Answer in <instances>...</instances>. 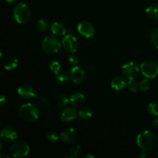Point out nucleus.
<instances>
[{
	"label": "nucleus",
	"mask_w": 158,
	"mask_h": 158,
	"mask_svg": "<svg viewBox=\"0 0 158 158\" xmlns=\"http://www.w3.org/2000/svg\"><path fill=\"white\" fill-rule=\"evenodd\" d=\"M69 101V100L66 97V96L61 95L60 97V99H59L58 106H60V107H64V106H66V105L68 104Z\"/></svg>",
	"instance_id": "c756f323"
},
{
	"label": "nucleus",
	"mask_w": 158,
	"mask_h": 158,
	"mask_svg": "<svg viewBox=\"0 0 158 158\" xmlns=\"http://www.w3.org/2000/svg\"><path fill=\"white\" fill-rule=\"evenodd\" d=\"M29 146L24 141H15L10 147V155L13 157H26L29 154Z\"/></svg>",
	"instance_id": "39448f33"
},
{
	"label": "nucleus",
	"mask_w": 158,
	"mask_h": 158,
	"mask_svg": "<svg viewBox=\"0 0 158 158\" xmlns=\"http://www.w3.org/2000/svg\"><path fill=\"white\" fill-rule=\"evenodd\" d=\"M56 80H58L60 83H64V82H67L68 80L70 78V76L68 75L66 72L64 71H60L59 73H57L56 75Z\"/></svg>",
	"instance_id": "a878e982"
},
{
	"label": "nucleus",
	"mask_w": 158,
	"mask_h": 158,
	"mask_svg": "<svg viewBox=\"0 0 158 158\" xmlns=\"http://www.w3.org/2000/svg\"><path fill=\"white\" fill-rule=\"evenodd\" d=\"M152 126L154 128H158V119H154L152 122Z\"/></svg>",
	"instance_id": "473e14b6"
},
{
	"label": "nucleus",
	"mask_w": 158,
	"mask_h": 158,
	"mask_svg": "<svg viewBox=\"0 0 158 158\" xmlns=\"http://www.w3.org/2000/svg\"><path fill=\"white\" fill-rule=\"evenodd\" d=\"M85 100H86V98H85V96L83 94H81V93H75L69 98V103H71L72 106L78 107V106H82L84 103Z\"/></svg>",
	"instance_id": "f3484780"
},
{
	"label": "nucleus",
	"mask_w": 158,
	"mask_h": 158,
	"mask_svg": "<svg viewBox=\"0 0 158 158\" xmlns=\"http://www.w3.org/2000/svg\"><path fill=\"white\" fill-rule=\"evenodd\" d=\"M147 155H148V154H147V151H143V150H142V151H141V152H140V155H139V157H142V158H144V157H147Z\"/></svg>",
	"instance_id": "72a5a7b5"
},
{
	"label": "nucleus",
	"mask_w": 158,
	"mask_h": 158,
	"mask_svg": "<svg viewBox=\"0 0 158 158\" xmlns=\"http://www.w3.org/2000/svg\"><path fill=\"white\" fill-rule=\"evenodd\" d=\"M137 143L140 149L149 151L156 148L157 144V138L151 131H144L138 134Z\"/></svg>",
	"instance_id": "f03ea898"
},
{
	"label": "nucleus",
	"mask_w": 158,
	"mask_h": 158,
	"mask_svg": "<svg viewBox=\"0 0 158 158\" xmlns=\"http://www.w3.org/2000/svg\"><path fill=\"white\" fill-rule=\"evenodd\" d=\"M84 157H92V158H94V155H89V154H88V155H86Z\"/></svg>",
	"instance_id": "e433bc0d"
},
{
	"label": "nucleus",
	"mask_w": 158,
	"mask_h": 158,
	"mask_svg": "<svg viewBox=\"0 0 158 158\" xmlns=\"http://www.w3.org/2000/svg\"><path fill=\"white\" fill-rule=\"evenodd\" d=\"M151 40L153 45L158 49V27L156 28L151 33Z\"/></svg>",
	"instance_id": "cd10ccee"
},
{
	"label": "nucleus",
	"mask_w": 158,
	"mask_h": 158,
	"mask_svg": "<svg viewBox=\"0 0 158 158\" xmlns=\"http://www.w3.org/2000/svg\"><path fill=\"white\" fill-rule=\"evenodd\" d=\"M93 110L89 106H85L80 109L78 112V116L83 120H88L93 117Z\"/></svg>",
	"instance_id": "6ab92c4d"
},
{
	"label": "nucleus",
	"mask_w": 158,
	"mask_h": 158,
	"mask_svg": "<svg viewBox=\"0 0 158 158\" xmlns=\"http://www.w3.org/2000/svg\"><path fill=\"white\" fill-rule=\"evenodd\" d=\"M140 71L145 77L154 79L158 76V64L154 60H146L140 66Z\"/></svg>",
	"instance_id": "423d86ee"
},
{
	"label": "nucleus",
	"mask_w": 158,
	"mask_h": 158,
	"mask_svg": "<svg viewBox=\"0 0 158 158\" xmlns=\"http://www.w3.org/2000/svg\"><path fill=\"white\" fill-rule=\"evenodd\" d=\"M19 116L20 118L27 123H33L40 118V111L36 105L31 103L22 105L19 109Z\"/></svg>",
	"instance_id": "f257e3e1"
},
{
	"label": "nucleus",
	"mask_w": 158,
	"mask_h": 158,
	"mask_svg": "<svg viewBox=\"0 0 158 158\" xmlns=\"http://www.w3.org/2000/svg\"><path fill=\"white\" fill-rule=\"evenodd\" d=\"M49 69H50L52 73L56 75L57 73H59L61 71V65L59 62L52 61L49 64Z\"/></svg>",
	"instance_id": "b1692460"
},
{
	"label": "nucleus",
	"mask_w": 158,
	"mask_h": 158,
	"mask_svg": "<svg viewBox=\"0 0 158 158\" xmlns=\"http://www.w3.org/2000/svg\"><path fill=\"white\" fill-rule=\"evenodd\" d=\"M62 47V43L56 35H48L45 37L42 43V49L46 54L52 55L57 53Z\"/></svg>",
	"instance_id": "7ed1b4c3"
},
{
	"label": "nucleus",
	"mask_w": 158,
	"mask_h": 158,
	"mask_svg": "<svg viewBox=\"0 0 158 158\" xmlns=\"http://www.w3.org/2000/svg\"><path fill=\"white\" fill-rule=\"evenodd\" d=\"M60 138V136L55 131H49L46 134V139L50 142H56Z\"/></svg>",
	"instance_id": "bb28decb"
},
{
	"label": "nucleus",
	"mask_w": 158,
	"mask_h": 158,
	"mask_svg": "<svg viewBox=\"0 0 158 158\" xmlns=\"http://www.w3.org/2000/svg\"><path fill=\"white\" fill-rule=\"evenodd\" d=\"M148 111L150 115L153 117H158V103L153 102L148 106Z\"/></svg>",
	"instance_id": "4be33fe9"
},
{
	"label": "nucleus",
	"mask_w": 158,
	"mask_h": 158,
	"mask_svg": "<svg viewBox=\"0 0 158 158\" xmlns=\"http://www.w3.org/2000/svg\"><path fill=\"white\" fill-rule=\"evenodd\" d=\"M122 73L125 78L131 80L135 79L138 76L140 69L138 65L133 61H129L125 63L122 66Z\"/></svg>",
	"instance_id": "6e6552de"
},
{
	"label": "nucleus",
	"mask_w": 158,
	"mask_h": 158,
	"mask_svg": "<svg viewBox=\"0 0 158 158\" xmlns=\"http://www.w3.org/2000/svg\"><path fill=\"white\" fill-rule=\"evenodd\" d=\"M77 110L73 107H66L61 114V120L64 122H71L77 117Z\"/></svg>",
	"instance_id": "4468645a"
},
{
	"label": "nucleus",
	"mask_w": 158,
	"mask_h": 158,
	"mask_svg": "<svg viewBox=\"0 0 158 158\" xmlns=\"http://www.w3.org/2000/svg\"><path fill=\"white\" fill-rule=\"evenodd\" d=\"M77 30L80 35L86 39L93 38L96 32L94 25L87 21H83L80 23L77 26Z\"/></svg>",
	"instance_id": "1a4fd4ad"
},
{
	"label": "nucleus",
	"mask_w": 158,
	"mask_h": 158,
	"mask_svg": "<svg viewBox=\"0 0 158 158\" xmlns=\"http://www.w3.org/2000/svg\"><path fill=\"white\" fill-rule=\"evenodd\" d=\"M157 156H158V152H157Z\"/></svg>",
	"instance_id": "4c0bfd02"
},
{
	"label": "nucleus",
	"mask_w": 158,
	"mask_h": 158,
	"mask_svg": "<svg viewBox=\"0 0 158 158\" xmlns=\"http://www.w3.org/2000/svg\"><path fill=\"white\" fill-rule=\"evenodd\" d=\"M127 88L131 92L136 93L139 89L138 82L135 79H131L127 81Z\"/></svg>",
	"instance_id": "5701e85b"
},
{
	"label": "nucleus",
	"mask_w": 158,
	"mask_h": 158,
	"mask_svg": "<svg viewBox=\"0 0 158 158\" xmlns=\"http://www.w3.org/2000/svg\"><path fill=\"white\" fill-rule=\"evenodd\" d=\"M18 94L22 98L26 99V100L37 97V94L35 92L33 88L28 84L21 85L18 88Z\"/></svg>",
	"instance_id": "f8f14e48"
},
{
	"label": "nucleus",
	"mask_w": 158,
	"mask_h": 158,
	"mask_svg": "<svg viewBox=\"0 0 158 158\" xmlns=\"http://www.w3.org/2000/svg\"><path fill=\"white\" fill-rule=\"evenodd\" d=\"M19 66V60L15 56L6 57L3 61V67L6 70L15 69Z\"/></svg>",
	"instance_id": "a211bd4d"
},
{
	"label": "nucleus",
	"mask_w": 158,
	"mask_h": 158,
	"mask_svg": "<svg viewBox=\"0 0 158 158\" xmlns=\"http://www.w3.org/2000/svg\"><path fill=\"white\" fill-rule=\"evenodd\" d=\"M146 14L152 19H158V4H152L146 9Z\"/></svg>",
	"instance_id": "aec40b11"
},
{
	"label": "nucleus",
	"mask_w": 158,
	"mask_h": 158,
	"mask_svg": "<svg viewBox=\"0 0 158 158\" xmlns=\"http://www.w3.org/2000/svg\"><path fill=\"white\" fill-rule=\"evenodd\" d=\"M6 103V97L4 95H2L1 97H0V105L2 106H4Z\"/></svg>",
	"instance_id": "2f4dec72"
},
{
	"label": "nucleus",
	"mask_w": 158,
	"mask_h": 158,
	"mask_svg": "<svg viewBox=\"0 0 158 158\" xmlns=\"http://www.w3.org/2000/svg\"><path fill=\"white\" fill-rule=\"evenodd\" d=\"M77 131L74 128L67 127L63 130L60 134V139L66 143H73L77 138Z\"/></svg>",
	"instance_id": "ddd939ff"
},
{
	"label": "nucleus",
	"mask_w": 158,
	"mask_h": 158,
	"mask_svg": "<svg viewBox=\"0 0 158 158\" xmlns=\"http://www.w3.org/2000/svg\"><path fill=\"white\" fill-rule=\"evenodd\" d=\"M9 4H15L17 2V0H6Z\"/></svg>",
	"instance_id": "c9c22d12"
},
{
	"label": "nucleus",
	"mask_w": 158,
	"mask_h": 158,
	"mask_svg": "<svg viewBox=\"0 0 158 158\" xmlns=\"http://www.w3.org/2000/svg\"><path fill=\"white\" fill-rule=\"evenodd\" d=\"M139 85V90L141 92H146L149 89L150 86H151V83H150L149 79L145 77L144 79H142L138 82Z\"/></svg>",
	"instance_id": "412c9836"
},
{
	"label": "nucleus",
	"mask_w": 158,
	"mask_h": 158,
	"mask_svg": "<svg viewBox=\"0 0 158 158\" xmlns=\"http://www.w3.org/2000/svg\"><path fill=\"white\" fill-rule=\"evenodd\" d=\"M70 79L74 83L80 84L83 83L86 78V73L83 67L80 66H75L71 69Z\"/></svg>",
	"instance_id": "9d476101"
},
{
	"label": "nucleus",
	"mask_w": 158,
	"mask_h": 158,
	"mask_svg": "<svg viewBox=\"0 0 158 158\" xmlns=\"http://www.w3.org/2000/svg\"><path fill=\"white\" fill-rule=\"evenodd\" d=\"M13 16L17 23L24 24V23H27L30 19V9L26 3L19 2L14 8Z\"/></svg>",
	"instance_id": "20e7f679"
},
{
	"label": "nucleus",
	"mask_w": 158,
	"mask_h": 158,
	"mask_svg": "<svg viewBox=\"0 0 158 158\" xmlns=\"http://www.w3.org/2000/svg\"><path fill=\"white\" fill-rule=\"evenodd\" d=\"M62 46H63V49L67 52L74 53L78 50V40L72 34L65 35L62 40Z\"/></svg>",
	"instance_id": "0eeeda50"
},
{
	"label": "nucleus",
	"mask_w": 158,
	"mask_h": 158,
	"mask_svg": "<svg viewBox=\"0 0 158 158\" xmlns=\"http://www.w3.org/2000/svg\"><path fill=\"white\" fill-rule=\"evenodd\" d=\"M81 154V148L79 145L73 146L70 149L71 157H77Z\"/></svg>",
	"instance_id": "c85d7f7f"
},
{
	"label": "nucleus",
	"mask_w": 158,
	"mask_h": 158,
	"mask_svg": "<svg viewBox=\"0 0 158 158\" xmlns=\"http://www.w3.org/2000/svg\"><path fill=\"white\" fill-rule=\"evenodd\" d=\"M51 31L56 36H64L66 33V28L61 23L55 22L51 26Z\"/></svg>",
	"instance_id": "dca6fc26"
},
{
	"label": "nucleus",
	"mask_w": 158,
	"mask_h": 158,
	"mask_svg": "<svg viewBox=\"0 0 158 158\" xmlns=\"http://www.w3.org/2000/svg\"><path fill=\"white\" fill-rule=\"evenodd\" d=\"M18 132L14 128L8 127H5L1 131L2 140L6 143H12L18 138Z\"/></svg>",
	"instance_id": "9b49d317"
},
{
	"label": "nucleus",
	"mask_w": 158,
	"mask_h": 158,
	"mask_svg": "<svg viewBox=\"0 0 158 158\" xmlns=\"http://www.w3.org/2000/svg\"><path fill=\"white\" fill-rule=\"evenodd\" d=\"M69 61L71 64L74 65V66H77L80 63V59H79V57L77 56L71 55L69 56Z\"/></svg>",
	"instance_id": "7c9ffc66"
},
{
	"label": "nucleus",
	"mask_w": 158,
	"mask_h": 158,
	"mask_svg": "<svg viewBox=\"0 0 158 158\" xmlns=\"http://www.w3.org/2000/svg\"><path fill=\"white\" fill-rule=\"evenodd\" d=\"M111 86L114 89L120 91L127 86V81L123 77H115L111 80Z\"/></svg>",
	"instance_id": "2eb2a0df"
},
{
	"label": "nucleus",
	"mask_w": 158,
	"mask_h": 158,
	"mask_svg": "<svg viewBox=\"0 0 158 158\" xmlns=\"http://www.w3.org/2000/svg\"><path fill=\"white\" fill-rule=\"evenodd\" d=\"M49 26H48V23L46 20L44 19H40L36 23V29H38L40 32H46L47 31Z\"/></svg>",
	"instance_id": "393cba45"
},
{
	"label": "nucleus",
	"mask_w": 158,
	"mask_h": 158,
	"mask_svg": "<svg viewBox=\"0 0 158 158\" xmlns=\"http://www.w3.org/2000/svg\"><path fill=\"white\" fill-rule=\"evenodd\" d=\"M9 157H10V156L8 155V154H6L5 153H3V152H2L1 154H0V157H1V158H5V157L9 158Z\"/></svg>",
	"instance_id": "f704fd0d"
}]
</instances>
